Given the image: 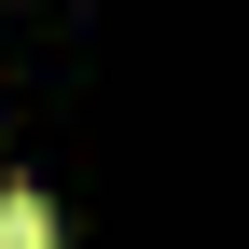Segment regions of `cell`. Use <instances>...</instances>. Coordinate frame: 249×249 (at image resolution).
<instances>
[{
    "label": "cell",
    "mask_w": 249,
    "mask_h": 249,
    "mask_svg": "<svg viewBox=\"0 0 249 249\" xmlns=\"http://www.w3.org/2000/svg\"><path fill=\"white\" fill-rule=\"evenodd\" d=\"M0 249H55V208L28 194V180H14V194H0Z\"/></svg>",
    "instance_id": "1"
}]
</instances>
